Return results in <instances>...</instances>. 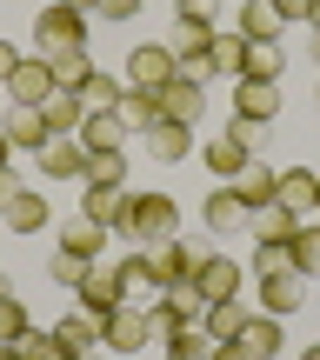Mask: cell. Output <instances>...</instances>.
I'll return each instance as SVG.
<instances>
[{
    "label": "cell",
    "instance_id": "obj_1",
    "mask_svg": "<svg viewBox=\"0 0 320 360\" xmlns=\"http://www.w3.org/2000/svg\"><path fill=\"white\" fill-rule=\"evenodd\" d=\"M120 240H134V247L180 240V207L167 200V193H134V200H127V220H120Z\"/></svg>",
    "mask_w": 320,
    "mask_h": 360
},
{
    "label": "cell",
    "instance_id": "obj_2",
    "mask_svg": "<svg viewBox=\"0 0 320 360\" xmlns=\"http://www.w3.org/2000/svg\"><path fill=\"white\" fill-rule=\"evenodd\" d=\"M87 47V13H74V7H40V20H34V53L40 60H53V53H80Z\"/></svg>",
    "mask_w": 320,
    "mask_h": 360
},
{
    "label": "cell",
    "instance_id": "obj_3",
    "mask_svg": "<svg viewBox=\"0 0 320 360\" xmlns=\"http://www.w3.org/2000/svg\"><path fill=\"white\" fill-rule=\"evenodd\" d=\"M101 340L114 354H141L147 340H154V327H147V307H134V300H120L114 314H101Z\"/></svg>",
    "mask_w": 320,
    "mask_h": 360
},
{
    "label": "cell",
    "instance_id": "obj_4",
    "mask_svg": "<svg viewBox=\"0 0 320 360\" xmlns=\"http://www.w3.org/2000/svg\"><path fill=\"white\" fill-rule=\"evenodd\" d=\"M53 101V67L40 53H20V67L7 74V107H47Z\"/></svg>",
    "mask_w": 320,
    "mask_h": 360
},
{
    "label": "cell",
    "instance_id": "obj_5",
    "mask_svg": "<svg viewBox=\"0 0 320 360\" xmlns=\"http://www.w3.org/2000/svg\"><path fill=\"white\" fill-rule=\"evenodd\" d=\"M160 120L200 127V120H207V80H187V74H174V80L160 87Z\"/></svg>",
    "mask_w": 320,
    "mask_h": 360
},
{
    "label": "cell",
    "instance_id": "obj_6",
    "mask_svg": "<svg viewBox=\"0 0 320 360\" xmlns=\"http://www.w3.org/2000/svg\"><path fill=\"white\" fill-rule=\"evenodd\" d=\"M167 47H174V60H200V53L214 47V13H207V0L174 13V40H167Z\"/></svg>",
    "mask_w": 320,
    "mask_h": 360
},
{
    "label": "cell",
    "instance_id": "obj_7",
    "mask_svg": "<svg viewBox=\"0 0 320 360\" xmlns=\"http://www.w3.org/2000/svg\"><path fill=\"white\" fill-rule=\"evenodd\" d=\"M193 287H200L207 307H214V300H241V260H227V254H200V260H193Z\"/></svg>",
    "mask_w": 320,
    "mask_h": 360
},
{
    "label": "cell",
    "instance_id": "obj_8",
    "mask_svg": "<svg viewBox=\"0 0 320 360\" xmlns=\"http://www.w3.org/2000/svg\"><path fill=\"white\" fill-rule=\"evenodd\" d=\"M174 74H180L174 47H154V40H147V47H134V53H127V74H120V80H127V87H154V94H160Z\"/></svg>",
    "mask_w": 320,
    "mask_h": 360
},
{
    "label": "cell",
    "instance_id": "obj_9",
    "mask_svg": "<svg viewBox=\"0 0 320 360\" xmlns=\"http://www.w3.org/2000/svg\"><path fill=\"white\" fill-rule=\"evenodd\" d=\"M34 160H40V180H87V147L74 134H53Z\"/></svg>",
    "mask_w": 320,
    "mask_h": 360
},
{
    "label": "cell",
    "instance_id": "obj_10",
    "mask_svg": "<svg viewBox=\"0 0 320 360\" xmlns=\"http://www.w3.org/2000/svg\"><path fill=\"white\" fill-rule=\"evenodd\" d=\"M227 187L241 193V207H247V214H260V207H274V193H281V167H267V160L254 154V160H247L241 174L227 180Z\"/></svg>",
    "mask_w": 320,
    "mask_h": 360
},
{
    "label": "cell",
    "instance_id": "obj_11",
    "mask_svg": "<svg viewBox=\"0 0 320 360\" xmlns=\"http://www.w3.org/2000/svg\"><path fill=\"white\" fill-rule=\"evenodd\" d=\"M233 120H281V80H233Z\"/></svg>",
    "mask_w": 320,
    "mask_h": 360
},
{
    "label": "cell",
    "instance_id": "obj_12",
    "mask_svg": "<svg viewBox=\"0 0 320 360\" xmlns=\"http://www.w3.org/2000/svg\"><path fill=\"white\" fill-rule=\"evenodd\" d=\"M274 200H281L294 220H314V214H320V174H314V167H287Z\"/></svg>",
    "mask_w": 320,
    "mask_h": 360
},
{
    "label": "cell",
    "instance_id": "obj_13",
    "mask_svg": "<svg viewBox=\"0 0 320 360\" xmlns=\"http://www.w3.org/2000/svg\"><path fill=\"white\" fill-rule=\"evenodd\" d=\"M47 220H53V207H47V193H34V187H20L0 207V227L7 233H47Z\"/></svg>",
    "mask_w": 320,
    "mask_h": 360
},
{
    "label": "cell",
    "instance_id": "obj_14",
    "mask_svg": "<svg viewBox=\"0 0 320 360\" xmlns=\"http://www.w3.org/2000/svg\"><path fill=\"white\" fill-rule=\"evenodd\" d=\"M74 294H80V314H94V321H101V314H114L120 300H127V294H120V281H114V267H107V260H94V267H87V281H80Z\"/></svg>",
    "mask_w": 320,
    "mask_h": 360
},
{
    "label": "cell",
    "instance_id": "obj_15",
    "mask_svg": "<svg viewBox=\"0 0 320 360\" xmlns=\"http://www.w3.org/2000/svg\"><path fill=\"white\" fill-rule=\"evenodd\" d=\"M0 134L13 141V154H40V147L53 141L47 120H40V107H7V114H0Z\"/></svg>",
    "mask_w": 320,
    "mask_h": 360
},
{
    "label": "cell",
    "instance_id": "obj_16",
    "mask_svg": "<svg viewBox=\"0 0 320 360\" xmlns=\"http://www.w3.org/2000/svg\"><path fill=\"white\" fill-rule=\"evenodd\" d=\"M300 300H307V281H300L294 267H281V274H260V314H274V321H281V314H294Z\"/></svg>",
    "mask_w": 320,
    "mask_h": 360
},
{
    "label": "cell",
    "instance_id": "obj_17",
    "mask_svg": "<svg viewBox=\"0 0 320 360\" xmlns=\"http://www.w3.org/2000/svg\"><path fill=\"white\" fill-rule=\"evenodd\" d=\"M141 254H147V267H154L160 287H167V281H193V260H200L187 240H154V247H141Z\"/></svg>",
    "mask_w": 320,
    "mask_h": 360
},
{
    "label": "cell",
    "instance_id": "obj_18",
    "mask_svg": "<svg viewBox=\"0 0 320 360\" xmlns=\"http://www.w3.org/2000/svg\"><path fill=\"white\" fill-rule=\"evenodd\" d=\"M74 141L87 147V154H120V147H127V120L120 114H87Z\"/></svg>",
    "mask_w": 320,
    "mask_h": 360
},
{
    "label": "cell",
    "instance_id": "obj_19",
    "mask_svg": "<svg viewBox=\"0 0 320 360\" xmlns=\"http://www.w3.org/2000/svg\"><path fill=\"white\" fill-rule=\"evenodd\" d=\"M127 200H134L127 187H87V193H80V214L101 220L107 233H120V220H127Z\"/></svg>",
    "mask_w": 320,
    "mask_h": 360
},
{
    "label": "cell",
    "instance_id": "obj_20",
    "mask_svg": "<svg viewBox=\"0 0 320 360\" xmlns=\"http://www.w3.org/2000/svg\"><path fill=\"white\" fill-rule=\"evenodd\" d=\"M247 233H254V247H287L300 233V220L274 200V207H260V214H247Z\"/></svg>",
    "mask_w": 320,
    "mask_h": 360
},
{
    "label": "cell",
    "instance_id": "obj_21",
    "mask_svg": "<svg viewBox=\"0 0 320 360\" xmlns=\"http://www.w3.org/2000/svg\"><path fill=\"white\" fill-rule=\"evenodd\" d=\"M147 154H154L160 167H180V160L193 154V127H180V120H160V127H147Z\"/></svg>",
    "mask_w": 320,
    "mask_h": 360
},
{
    "label": "cell",
    "instance_id": "obj_22",
    "mask_svg": "<svg viewBox=\"0 0 320 360\" xmlns=\"http://www.w3.org/2000/svg\"><path fill=\"white\" fill-rule=\"evenodd\" d=\"M53 247H67V254H80V260H101L107 254V227H101V220H87V214H74Z\"/></svg>",
    "mask_w": 320,
    "mask_h": 360
},
{
    "label": "cell",
    "instance_id": "obj_23",
    "mask_svg": "<svg viewBox=\"0 0 320 360\" xmlns=\"http://www.w3.org/2000/svg\"><path fill=\"white\" fill-rule=\"evenodd\" d=\"M200 160H207V174H214V180H233V174H241V167H247V160H254V154H247V147H241V141H233V134H227V127H220V134H214V141H207V147H200Z\"/></svg>",
    "mask_w": 320,
    "mask_h": 360
},
{
    "label": "cell",
    "instance_id": "obj_24",
    "mask_svg": "<svg viewBox=\"0 0 320 360\" xmlns=\"http://www.w3.org/2000/svg\"><path fill=\"white\" fill-rule=\"evenodd\" d=\"M200 214H207V227H214V233H241V227H247V207H241V193H233L227 180L207 193V207H200Z\"/></svg>",
    "mask_w": 320,
    "mask_h": 360
},
{
    "label": "cell",
    "instance_id": "obj_25",
    "mask_svg": "<svg viewBox=\"0 0 320 360\" xmlns=\"http://www.w3.org/2000/svg\"><path fill=\"white\" fill-rule=\"evenodd\" d=\"M281 7H274V0H241V27H233V34L241 40H281Z\"/></svg>",
    "mask_w": 320,
    "mask_h": 360
},
{
    "label": "cell",
    "instance_id": "obj_26",
    "mask_svg": "<svg viewBox=\"0 0 320 360\" xmlns=\"http://www.w3.org/2000/svg\"><path fill=\"white\" fill-rule=\"evenodd\" d=\"M241 347L254 354V360H274L287 347V334H281V321L274 314H247V327H241Z\"/></svg>",
    "mask_w": 320,
    "mask_h": 360
},
{
    "label": "cell",
    "instance_id": "obj_27",
    "mask_svg": "<svg viewBox=\"0 0 320 360\" xmlns=\"http://www.w3.org/2000/svg\"><path fill=\"white\" fill-rule=\"evenodd\" d=\"M120 120H127V134L160 127V94L154 87H127V94H120Z\"/></svg>",
    "mask_w": 320,
    "mask_h": 360
},
{
    "label": "cell",
    "instance_id": "obj_28",
    "mask_svg": "<svg viewBox=\"0 0 320 360\" xmlns=\"http://www.w3.org/2000/svg\"><path fill=\"white\" fill-rule=\"evenodd\" d=\"M287 267H294L300 281H314V274H320V220H300V233L287 240Z\"/></svg>",
    "mask_w": 320,
    "mask_h": 360
},
{
    "label": "cell",
    "instance_id": "obj_29",
    "mask_svg": "<svg viewBox=\"0 0 320 360\" xmlns=\"http://www.w3.org/2000/svg\"><path fill=\"white\" fill-rule=\"evenodd\" d=\"M281 74H287L281 40H247V67H241V80H281Z\"/></svg>",
    "mask_w": 320,
    "mask_h": 360
},
{
    "label": "cell",
    "instance_id": "obj_30",
    "mask_svg": "<svg viewBox=\"0 0 320 360\" xmlns=\"http://www.w3.org/2000/svg\"><path fill=\"white\" fill-rule=\"evenodd\" d=\"M120 94H127V80H114V74L94 67L87 87H80V107H87V114H120Z\"/></svg>",
    "mask_w": 320,
    "mask_h": 360
},
{
    "label": "cell",
    "instance_id": "obj_31",
    "mask_svg": "<svg viewBox=\"0 0 320 360\" xmlns=\"http://www.w3.org/2000/svg\"><path fill=\"white\" fill-rule=\"evenodd\" d=\"M53 340H60L67 354H94L101 347V321H94V314H67V321H53Z\"/></svg>",
    "mask_w": 320,
    "mask_h": 360
},
{
    "label": "cell",
    "instance_id": "obj_32",
    "mask_svg": "<svg viewBox=\"0 0 320 360\" xmlns=\"http://www.w3.org/2000/svg\"><path fill=\"white\" fill-rule=\"evenodd\" d=\"M200 327H207V340H241L247 307H241V300H214V307L200 314Z\"/></svg>",
    "mask_w": 320,
    "mask_h": 360
},
{
    "label": "cell",
    "instance_id": "obj_33",
    "mask_svg": "<svg viewBox=\"0 0 320 360\" xmlns=\"http://www.w3.org/2000/svg\"><path fill=\"white\" fill-rule=\"evenodd\" d=\"M53 94H80V87H87V74H94V60H87V47H80V53H53Z\"/></svg>",
    "mask_w": 320,
    "mask_h": 360
},
{
    "label": "cell",
    "instance_id": "obj_34",
    "mask_svg": "<svg viewBox=\"0 0 320 360\" xmlns=\"http://www.w3.org/2000/svg\"><path fill=\"white\" fill-rule=\"evenodd\" d=\"M241 67H247V40L241 34H214V47H207V74H233V80H241Z\"/></svg>",
    "mask_w": 320,
    "mask_h": 360
},
{
    "label": "cell",
    "instance_id": "obj_35",
    "mask_svg": "<svg viewBox=\"0 0 320 360\" xmlns=\"http://www.w3.org/2000/svg\"><path fill=\"white\" fill-rule=\"evenodd\" d=\"M40 120H47V134H80L87 107H80V94H53V101L40 107Z\"/></svg>",
    "mask_w": 320,
    "mask_h": 360
},
{
    "label": "cell",
    "instance_id": "obj_36",
    "mask_svg": "<svg viewBox=\"0 0 320 360\" xmlns=\"http://www.w3.org/2000/svg\"><path fill=\"white\" fill-rule=\"evenodd\" d=\"M114 281H120V294H147V287H160L154 281V267H147V254H127V260H114Z\"/></svg>",
    "mask_w": 320,
    "mask_h": 360
},
{
    "label": "cell",
    "instance_id": "obj_37",
    "mask_svg": "<svg viewBox=\"0 0 320 360\" xmlns=\"http://www.w3.org/2000/svg\"><path fill=\"white\" fill-rule=\"evenodd\" d=\"M167 360H214V340H207V327H180L174 340H160Z\"/></svg>",
    "mask_w": 320,
    "mask_h": 360
},
{
    "label": "cell",
    "instance_id": "obj_38",
    "mask_svg": "<svg viewBox=\"0 0 320 360\" xmlns=\"http://www.w3.org/2000/svg\"><path fill=\"white\" fill-rule=\"evenodd\" d=\"M13 354H20V360H80V354H67L53 334H40V327H27V334L13 340Z\"/></svg>",
    "mask_w": 320,
    "mask_h": 360
},
{
    "label": "cell",
    "instance_id": "obj_39",
    "mask_svg": "<svg viewBox=\"0 0 320 360\" xmlns=\"http://www.w3.org/2000/svg\"><path fill=\"white\" fill-rule=\"evenodd\" d=\"M87 187H127V154H87Z\"/></svg>",
    "mask_w": 320,
    "mask_h": 360
},
{
    "label": "cell",
    "instance_id": "obj_40",
    "mask_svg": "<svg viewBox=\"0 0 320 360\" xmlns=\"http://www.w3.org/2000/svg\"><path fill=\"white\" fill-rule=\"evenodd\" d=\"M20 334H27V307L13 300V287H7V294H0V347H13Z\"/></svg>",
    "mask_w": 320,
    "mask_h": 360
},
{
    "label": "cell",
    "instance_id": "obj_41",
    "mask_svg": "<svg viewBox=\"0 0 320 360\" xmlns=\"http://www.w3.org/2000/svg\"><path fill=\"white\" fill-rule=\"evenodd\" d=\"M87 267H94V260L67 254V247H53V260H47V274H53V281H60V287H80V281H87Z\"/></svg>",
    "mask_w": 320,
    "mask_h": 360
},
{
    "label": "cell",
    "instance_id": "obj_42",
    "mask_svg": "<svg viewBox=\"0 0 320 360\" xmlns=\"http://www.w3.org/2000/svg\"><path fill=\"white\" fill-rule=\"evenodd\" d=\"M227 134H233V141L247 147V154H260V147H267V134H274V127H267V120H233Z\"/></svg>",
    "mask_w": 320,
    "mask_h": 360
},
{
    "label": "cell",
    "instance_id": "obj_43",
    "mask_svg": "<svg viewBox=\"0 0 320 360\" xmlns=\"http://www.w3.org/2000/svg\"><path fill=\"white\" fill-rule=\"evenodd\" d=\"M141 7L147 0H101L94 13H101V20H141Z\"/></svg>",
    "mask_w": 320,
    "mask_h": 360
},
{
    "label": "cell",
    "instance_id": "obj_44",
    "mask_svg": "<svg viewBox=\"0 0 320 360\" xmlns=\"http://www.w3.org/2000/svg\"><path fill=\"white\" fill-rule=\"evenodd\" d=\"M287 267V247H254V281L260 274H281Z\"/></svg>",
    "mask_w": 320,
    "mask_h": 360
},
{
    "label": "cell",
    "instance_id": "obj_45",
    "mask_svg": "<svg viewBox=\"0 0 320 360\" xmlns=\"http://www.w3.org/2000/svg\"><path fill=\"white\" fill-rule=\"evenodd\" d=\"M214 360H254V354H247L241 340H214Z\"/></svg>",
    "mask_w": 320,
    "mask_h": 360
},
{
    "label": "cell",
    "instance_id": "obj_46",
    "mask_svg": "<svg viewBox=\"0 0 320 360\" xmlns=\"http://www.w3.org/2000/svg\"><path fill=\"white\" fill-rule=\"evenodd\" d=\"M13 67H20V47H7V40H0V87H7V74Z\"/></svg>",
    "mask_w": 320,
    "mask_h": 360
},
{
    "label": "cell",
    "instance_id": "obj_47",
    "mask_svg": "<svg viewBox=\"0 0 320 360\" xmlns=\"http://www.w3.org/2000/svg\"><path fill=\"white\" fill-rule=\"evenodd\" d=\"M274 7H281V20H307V7H314V0H274Z\"/></svg>",
    "mask_w": 320,
    "mask_h": 360
},
{
    "label": "cell",
    "instance_id": "obj_48",
    "mask_svg": "<svg viewBox=\"0 0 320 360\" xmlns=\"http://www.w3.org/2000/svg\"><path fill=\"white\" fill-rule=\"evenodd\" d=\"M13 193H20V180H13V167H0V207H7Z\"/></svg>",
    "mask_w": 320,
    "mask_h": 360
},
{
    "label": "cell",
    "instance_id": "obj_49",
    "mask_svg": "<svg viewBox=\"0 0 320 360\" xmlns=\"http://www.w3.org/2000/svg\"><path fill=\"white\" fill-rule=\"evenodd\" d=\"M60 7H74V13H94V7H101V0H60Z\"/></svg>",
    "mask_w": 320,
    "mask_h": 360
},
{
    "label": "cell",
    "instance_id": "obj_50",
    "mask_svg": "<svg viewBox=\"0 0 320 360\" xmlns=\"http://www.w3.org/2000/svg\"><path fill=\"white\" fill-rule=\"evenodd\" d=\"M7 160H13V141H7V134H0V167H7Z\"/></svg>",
    "mask_w": 320,
    "mask_h": 360
},
{
    "label": "cell",
    "instance_id": "obj_51",
    "mask_svg": "<svg viewBox=\"0 0 320 360\" xmlns=\"http://www.w3.org/2000/svg\"><path fill=\"white\" fill-rule=\"evenodd\" d=\"M307 27H314V34H320V0H314V7H307Z\"/></svg>",
    "mask_w": 320,
    "mask_h": 360
},
{
    "label": "cell",
    "instance_id": "obj_52",
    "mask_svg": "<svg viewBox=\"0 0 320 360\" xmlns=\"http://www.w3.org/2000/svg\"><path fill=\"white\" fill-rule=\"evenodd\" d=\"M300 360H320V340H314V347H307V354H300Z\"/></svg>",
    "mask_w": 320,
    "mask_h": 360
},
{
    "label": "cell",
    "instance_id": "obj_53",
    "mask_svg": "<svg viewBox=\"0 0 320 360\" xmlns=\"http://www.w3.org/2000/svg\"><path fill=\"white\" fill-rule=\"evenodd\" d=\"M0 360H20V354H13V347H0Z\"/></svg>",
    "mask_w": 320,
    "mask_h": 360
},
{
    "label": "cell",
    "instance_id": "obj_54",
    "mask_svg": "<svg viewBox=\"0 0 320 360\" xmlns=\"http://www.w3.org/2000/svg\"><path fill=\"white\" fill-rule=\"evenodd\" d=\"M314 60H320V34H314Z\"/></svg>",
    "mask_w": 320,
    "mask_h": 360
},
{
    "label": "cell",
    "instance_id": "obj_55",
    "mask_svg": "<svg viewBox=\"0 0 320 360\" xmlns=\"http://www.w3.org/2000/svg\"><path fill=\"white\" fill-rule=\"evenodd\" d=\"M180 7H200V0H180Z\"/></svg>",
    "mask_w": 320,
    "mask_h": 360
},
{
    "label": "cell",
    "instance_id": "obj_56",
    "mask_svg": "<svg viewBox=\"0 0 320 360\" xmlns=\"http://www.w3.org/2000/svg\"><path fill=\"white\" fill-rule=\"evenodd\" d=\"M0 101H7V87H0ZM0 114H7V107H0Z\"/></svg>",
    "mask_w": 320,
    "mask_h": 360
},
{
    "label": "cell",
    "instance_id": "obj_57",
    "mask_svg": "<svg viewBox=\"0 0 320 360\" xmlns=\"http://www.w3.org/2000/svg\"><path fill=\"white\" fill-rule=\"evenodd\" d=\"M314 101H320V80H314Z\"/></svg>",
    "mask_w": 320,
    "mask_h": 360
},
{
    "label": "cell",
    "instance_id": "obj_58",
    "mask_svg": "<svg viewBox=\"0 0 320 360\" xmlns=\"http://www.w3.org/2000/svg\"><path fill=\"white\" fill-rule=\"evenodd\" d=\"M80 360H94V354H80Z\"/></svg>",
    "mask_w": 320,
    "mask_h": 360
}]
</instances>
